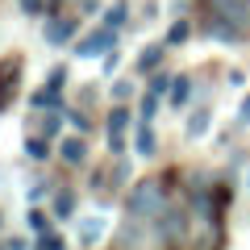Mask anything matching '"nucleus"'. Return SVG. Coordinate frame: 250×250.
<instances>
[{"mask_svg": "<svg viewBox=\"0 0 250 250\" xmlns=\"http://www.w3.org/2000/svg\"><path fill=\"white\" fill-rule=\"evenodd\" d=\"M125 208L134 221H159V213L167 208V184L163 175H146L129 188V196H125Z\"/></svg>", "mask_w": 250, "mask_h": 250, "instance_id": "1", "label": "nucleus"}, {"mask_svg": "<svg viewBox=\"0 0 250 250\" xmlns=\"http://www.w3.org/2000/svg\"><path fill=\"white\" fill-rule=\"evenodd\" d=\"M208 13H217L221 21H229L233 29L250 38V0H208Z\"/></svg>", "mask_w": 250, "mask_h": 250, "instance_id": "2", "label": "nucleus"}, {"mask_svg": "<svg viewBox=\"0 0 250 250\" xmlns=\"http://www.w3.org/2000/svg\"><path fill=\"white\" fill-rule=\"evenodd\" d=\"M108 50H117V29H108V25L92 29L88 38L75 42V54H80V59H100V54H108Z\"/></svg>", "mask_w": 250, "mask_h": 250, "instance_id": "3", "label": "nucleus"}, {"mask_svg": "<svg viewBox=\"0 0 250 250\" xmlns=\"http://www.w3.org/2000/svg\"><path fill=\"white\" fill-rule=\"evenodd\" d=\"M75 29H80L75 17H50L46 21V46H67L75 38Z\"/></svg>", "mask_w": 250, "mask_h": 250, "instance_id": "4", "label": "nucleus"}, {"mask_svg": "<svg viewBox=\"0 0 250 250\" xmlns=\"http://www.w3.org/2000/svg\"><path fill=\"white\" fill-rule=\"evenodd\" d=\"M184 225H188V217L184 213H179V208H163V213H159V233H163V242H179V238H184Z\"/></svg>", "mask_w": 250, "mask_h": 250, "instance_id": "5", "label": "nucleus"}, {"mask_svg": "<svg viewBox=\"0 0 250 250\" xmlns=\"http://www.w3.org/2000/svg\"><path fill=\"white\" fill-rule=\"evenodd\" d=\"M59 154H62V163H71V167L88 163V142H83V134H75V138H62V142H59Z\"/></svg>", "mask_w": 250, "mask_h": 250, "instance_id": "6", "label": "nucleus"}, {"mask_svg": "<svg viewBox=\"0 0 250 250\" xmlns=\"http://www.w3.org/2000/svg\"><path fill=\"white\" fill-rule=\"evenodd\" d=\"M167 50H171L167 42H154V46H146V50L138 54V62H134V67H138V75H150V71H159V62H163V54H167Z\"/></svg>", "mask_w": 250, "mask_h": 250, "instance_id": "7", "label": "nucleus"}, {"mask_svg": "<svg viewBox=\"0 0 250 250\" xmlns=\"http://www.w3.org/2000/svg\"><path fill=\"white\" fill-rule=\"evenodd\" d=\"M17 71H21V67H17L13 59H4V62H0V108L9 104V100H13V92H17Z\"/></svg>", "mask_w": 250, "mask_h": 250, "instance_id": "8", "label": "nucleus"}, {"mask_svg": "<svg viewBox=\"0 0 250 250\" xmlns=\"http://www.w3.org/2000/svg\"><path fill=\"white\" fill-rule=\"evenodd\" d=\"M134 150L142 154V159H154V154H159V138H154L150 121H142V125H138V134H134Z\"/></svg>", "mask_w": 250, "mask_h": 250, "instance_id": "9", "label": "nucleus"}, {"mask_svg": "<svg viewBox=\"0 0 250 250\" xmlns=\"http://www.w3.org/2000/svg\"><path fill=\"white\" fill-rule=\"evenodd\" d=\"M208 125H213V108H208V104H200L196 113L188 117L184 134H188V138H205V134H208Z\"/></svg>", "mask_w": 250, "mask_h": 250, "instance_id": "10", "label": "nucleus"}, {"mask_svg": "<svg viewBox=\"0 0 250 250\" xmlns=\"http://www.w3.org/2000/svg\"><path fill=\"white\" fill-rule=\"evenodd\" d=\"M188 100H192V75H175V83H171V108H184Z\"/></svg>", "mask_w": 250, "mask_h": 250, "instance_id": "11", "label": "nucleus"}, {"mask_svg": "<svg viewBox=\"0 0 250 250\" xmlns=\"http://www.w3.org/2000/svg\"><path fill=\"white\" fill-rule=\"evenodd\" d=\"M125 129H129V108L117 104L113 113H108V138H125Z\"/></svg>", "mask_w": 250, "mask_h": 250, "instance_id": "12", "label": "nucleus"}, {"mask_svg": "<svg viewBox=\"0 0 250 250\" xmlns=\"http://www.w3.org/2000/svg\"><path fill=\"white\" fill-rule=\"evenodd\" d=\"M25 154H29L34 163L50 159V138H46V134H34V138H25Z\"/></svg>", "mask_w": 250, "mask_h": 250, "instance_id": "13", "label": "nucleus"}, {"mask_svg": "<svg viewBox=\"0 0 250 250\" xmlns=\"http://www.w3.org/2000/svg\"><path fill=\"white\" fill-rule=\"evenodd\" d=\"M100 233H104V221H100V217H88V221H80V242H83V246H96Z\"/></svg>", "mask_w": 250, "mask_h": 250, "instance_id": "14", "label": "nucleus"}, {"mask_svg": "<svg viewBox=\"0 0 250 250\" xmlns=\"http://www.w3.org/2000/svg\"><path fill=\"white\" fill-rule=\"evenodd\" d=\"M125 21H129V4H125V0H117L113 9H104V25L108 29H121Z\"/></svg>", "mask_w": 250, "mask_h": 250, "instance_id": "15", "label": "nucleus"}, {"mask_svg": "<svg viewBox=\"0 0 250 250\" xmlns=\"http://www.w3.org/2000/svg\"><path fill=\"white\" fill-rule=\"evenodd\" d=\"M188 38H192V21H184V17H179L175 25L167 29V38H163V42H167V46H184Z\"/></svg>", "mask_w": 250, "mask_h": 250, "instance_id": "16", "label": "nucleus"}, {"mask_svg": "<svg viewBox=\"0 0 250 250\" xmlns=\"http://www.w3.org/2000/svg\"><path fill=\"white\" fill-rule=\"evenodd\" d=\"M71 213H75V192H67V188H62L59 196H54V217H59V221H67Z\"/></svg>", "mask_w": 250, "mask_h": 250, "instance_id": "17", "label": "nucleus"}, {"mask_svg": "<svg viewBox=\"0 0 250 250\" xmlns=\"http://www.w3.org/2000/svg\"><path fill=\"white\" fill-rule=\"evenodd\" d=\"M29 104H34V108H59V92L46 83V88H38L34 96H29Z\"/></svg>", "mask_w": 250, "mask_h": 250, "instance_id": "18", "label": "nucleus"}, {"mask_svg": "<svg viewBox=\"0 0 250 250\" xmlns=\"http://www.w3.org/2000/svg\"><path fill=\"white\" fill-rule=\"evenodd\" d=\"M171 83H175V75H167V71H150V92H154V96H171Z\"/></svg>", "mask_w": 250, "mask_h": 250, "instance_id": "19", "label": "nucleus"}, {"mask_svg": "<svg viewBox=\"0 0 250 250\" xmlns=\"http://www.w3.org/2000/svg\"><path fill=\"white\" fill-rule=\"evenodd\" d=\"M159 100H163V96L146 92V96H142V104H138V117H142V121H154V113H159Z\"/></svg>", "mask_w": 250, "mask_h": 250, "instance_id": "20", "label": "nucleus"}, {"mask_svg": "<svg viewBox=\"0 0 250 250\" xmlns=\"http://www.w3.org/2000/svg\"><path fill=\"white\" fill-rule=\"evenodd\" d=\"M34 250H67V242H62L59 233L46 229V233H38V246H34Z\"/></svg>", "mask_w": 250, "mask_h": 250, "instance_id": "21", "label": "nucleus"}, {"mask_svg": "<svg viewBox=\"0 0 250 250\" xmlns=\"http://www.w3.org/2000/svg\"><path fill=\"white\" fill-rule=\"evenodd\" d=\"M59 129H62V117H59V108H50V113H46V121H42V134L54 138Z\"/></svg>", "mask_w": 250, "mask_h": 250, "instance_id": "22", "label": "nucleus"}, {"mask_svg": "<svg viewBox=\"0 0 250 250\" xmlns=\"http://www.w3.org/2000/svg\"><path fill=\"white\" fill-rule=\"evenodd\" d=\"M21 4V13H29V17H42L46 13V0H17Z\"/></svg>", "mask_w": 250, "mask_h": 250, "instance_id": "23", "label": "nucleus"}, {"mask_svg": "<svg viewBox=\"0 0 250 250\" xmlns=\"http://www.w3.org/2000/svg\"><path fill=\"white\" fill-rule=\"evenodd\" d=\"M113 96L117 100H129V96H134V83H129V80H117L113 83Z\"/></svg>", "mask_w": 250, "mask_h": 250, "instance_id": "24", "label": "nucleus"}, {"mask_svg": "<svg viewBox=\"0 0 250 250\" xmlns=\"http://www.w3.org/2000/svg\"><path fill=\"white\" fill-rule=\"evenodd\" d=\"M46 83H50L54 92H62V83H67V67H54V71H50V80H46Z\"/></svg>", "mask_w": 250, "mask_h": 250, "instance_id": "25", "label": "nucleus"}, {"mask_svg": "<svg viewBox=\"0 0 250 250\" xmlns=\"http://www.w3.org/2000/svg\"><path fill=\"white\" fill-rule=\"evenodd\" d=\"M29 225H34L38 233H46V229H50V221H46V213H42V208H34V213H29Z\"/></svg>", "mask_w": 250, "mask_h": 250, "instance_id": "26", "label": "nucleus"}, {"mask_svg": "<svg viewBox=\"0 0 250 250\" xmlns=\"http://www.w3.org/2000/svg\"><path fill=\"white\" fill-rule=\"evenodd\" d=\"M238 125H250V92L242 96V104H238Z\"/></svg>", "mask_w": 250, "mask_h": 250, "instance_id": "27", "label": "nucleus"}, {"mask_svg": "<svg viewBox=\"0 0 250 250\" xmlns=\"http://www.w3.org/2000/svg\"><path fill=\"white\" fill-rule=\"evenodd\" d=\"M67 121H71L80 134H88V117H83V113H67Z\"/></svg>", "mask_w": 250, "mask_h": 250, "instance_id": "28", "label": "nucleus"}, {"mask_svg": "<svg viewBox=\"0 0 250 250\" xmlns=\"http://www.w3.org/2000/svg\"><path fill=\"white\" fill-rule=\"evenodd\" d=\"M117 62H121V54H117V50H108V54H104V71H108V75L117 71Z\"/></svg>", "mask_w": 250, "mask_h": 250, "instance_id": "29", "label": "nucleus"}, {"mask_svg": "<svg viewBox=\"0 0 250 250\" xmlns=\"http://www.w3.org/2000/svg\"><path fill=\"white\" fill-rule=\"evenodd\" d=\"M9 250H29V246H25V238H9Z\"/></svg>", "mask_w": 250, "mask_h": 250, "instance_id": "30", "label": "nucleus"}, {"mask_svg": "<svg viewBox=\"0 0 250 250\" xmlns=\"http://www.w3.org/2000/svg\"><path fill=\"white\" fill-rule=\"evenodd\" d=\"M246 188H250V167H246Z\"/></svg>", "mask_w": 250, "mask_h": 250, "instance_id": "31", "label": "nucleus"}]
</instances>
